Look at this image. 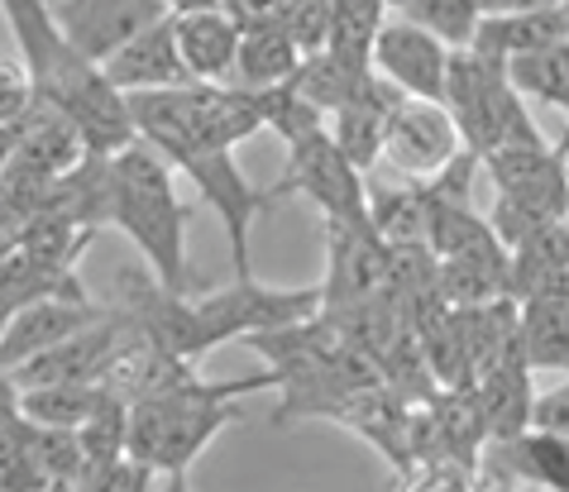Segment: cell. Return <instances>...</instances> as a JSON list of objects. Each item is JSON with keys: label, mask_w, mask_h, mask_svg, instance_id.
Segmentation results:
<instances>
[{"label": "cell", "mask_w": 569, "mask_h": 492, "mask_svg": "<svg viewBox=\"0 0 569 492\" xmlns=\"http://www.w3.org/2000/svg\"><path fill=\"white\" fill-rule=\"evenodd\" d=\"M326 292L316 288H263L254 278H234L226 292L211 297H172L144 273H124V311L139 321V330L163 344L168 354L182 363H197L207 349L226 340H259L273 330L302 325L311 315H321Z\"/></svg>", "instance_id": "1"}, {"label": "cell", "mask_w": 569, "mask_h": 492, "mask_svg": "<svg viewBox=\"0 0 569 492\" xmlns=\"http://www.w3.org/2000/svg\"><path fill=\"white\" fill-rule=\"evenodd\" d=\"M187 220L192 205H182L168 158L149 144H130L106 163V225L124 230V240L144 253L149 278L172 297H187L197 282L187 259Z\"/></svg>", "instance_id": "2"}, {"label": "cell", "mask_w": 569, "mask_h": 492, "mask_svg": "<svg viewBox=\"0 0 569 492\" xmlns=\"http://www.w3.org/2000/svg\"><path fill=\"white\" fill-rule=\"evenodd\" d=\"M130 116L139 144H149L168 168H182L187 158L211 149H240L244 139L263 130L259 91L234 82H192L178 91H144L130 97Z\"/></svg>", "instance_id": "3"}, {"label": "cell", "mask_w": 569, "mask_h": 492, "mask_svg": "<svg viewBox=\"0 0 569 492\" xmlns=\"http://www.w3.org/2000/svg\"><path fill=\"white\" fill-rule=\"evenodd\" d=\"M273 388V373H254V378H234V383H187L168 388L149 396V402L130 406V459L144 464L149 473H187L207 454V444L234 421V402L249 392Z\"/></svg>", "instance_id": "4"}, {"label": "cell", "mask_w": 569, "mask_h": 492, "mask_svg": "<svg viewBox=\"0 0 569 492\" xmlns=\"http://www.w3.org/2000/svg\"><path fill=\"white\" fill-rule=\"evenodd\" d=\"M440 106L450 110L465 153H473L479 163L498 149L546 144L527 101H521V91L512 87L508 68L493 58H483V53H473V49L450 53V77H446V97H440Z\"/></svg>", "instance_id": "5"}, {"label": "cell", "mask_w": 569, "mask_h": 492, "mask_svg": "<svg viewBox=\"0 0 569 492\" xmlns=\"http://www.w3.org/2000/svg\"><path fill=\"white\" fill-rule=\"evenodd\" d=\"M483 172L498 187L488 225L502 249H512L546 220H569V158H560L556 144L498 149L483 158Z\"/></svg>", "instance_id": "6"}, {"label": "cell", "mask_w": 569, "mask_h": 492, "mask_svg": "<svg viewBox=\"0 0 569 492\" xmlns=\"http://www.w3.org/2000/svg\"><path fill=\"white\" fill-rule=\"evenodd\" d=\"M34 97L72 120V130L87 144V158H116L139 144L130 97L110 82L101 62H87L82 53L62 49V58L34 82Z\"/></svg>", "instance_id": "7"}, {"label": "cell", "mask_w": 569, "mask_h": 492, "mask_svg": "<svg viewBox=\"0 0 569 492\" xmlns=\"http://www.w3.org/2000/svg\"><path fill=\"white\" fill-rule=\"evenodd\" d=\"M326 307L321 311H359L392 297V249L373 220H326Z\"/></svg>", "instance_id": "8"}, {"label": "cell", "mask_w": 569, "mask_h": 492, "mask_svg": "<svg viewBox=\"0 0 569 492\" xmlns=\"http://www.w3.org/2000/svg\"><path fill=\"white\" fill-rule=\"evenodd\" d=\"M178 172H187V182L197 187L201 201H207L211 211L220 215V225H226L234 278H254V249H249V234H254V220L278 201V192H273V187L259 192V187L244 178V168H240V158H234V149L197 153V158H187Z\"/></svg>", "instance_id": "9"}, {"label": "cell", "mask_w": 569, "mask_h": 492, "mask_svg": "<svg viewBox=\"0 0 569 492\" xmlns=\"http://www.w3.org/2000/svg\"><path fill=\"white\" fill-rule=\"evenodd\" d=\"M278 197L302 192L326 220H369V182L363 172L340 153V144L330 139V130L302 139L288 149V168L273 182Z\"/></svg>", "instance_id": "10"}, {"label": "cell", "mask_w": 569, "mask_h": 492, "mask_svg": "<svg viewBox=\"0 0 569 492\" xmlns=\"http://www.w3.org/2000/svg\"><path fill=\"white\" fill-rule=\"evenodd\" d=\"M168 0H62L53 6L58 34L87 62H110L124 43L139 39L158 20H168Z\"/></svg>", "instance_id": "11"}, {"label": "cell", "mask_w": 569, "mask_h": 492, "mask_svg": "<svg viewBox=\"0 0 569 492\" xmlns=\"http://www.w3.org/2000/svg\"><path fill=\"white\" fill-rule=\"evenodd\" d=\"M460 153H465V144H460V130H455L446 106L398 97L392 120H388V144H383V158L392 168L407 172V178H417V182H431Z\"/></svg>", "instance_id": "12"}, {"label": "cell", "mask_w": 569, "mask_h": 492, "mask_svg": "<svg viewBox=\"0 0 569 492\" xmlns=\"http://www.w3.org/2000/svg\"><path fill=\"white\" fill-rule=\"evenodd\" d=\"M373 72H378V82H388L398 97L440 101L446 97V77H450V49L426 34V29H417L412 20L392 14V20L378 29Z\"/></svg>", "instance_id": "13"}, {"label": "cell", "mask_w": 569, "mask_h": 492, "mask_svg": "<svg viewBox=\"0 0 569 492\" xmlns=\"http://www.w3.org/2000/svg\"><path fill=\"white\" fill-rule=\"evenodd\" d=\"M110 307H97L91 297H68V301H34V307H20L14 321L0 340V369L14 373L24 369L29 359L49 354V349L68 344L72 335H82L91 321H101Z\"/></svg>", "instance_id": "14"}, {"label": "cell", "mask_w": 569, "mask_h": 492, "mask_svg": "<svg viewBox=\"0 0 569 492\" xmlns=\"http://www.w3.org/2000/svg\"><path fill=\"white\" fill-rule=\"evenodd\" d=\"M106 77L116 82L124 97H144V91H178L192 87V72L178 53V29H172V14L158 20L153 29H144L139 39H130L124 49L101 62Z\"/></svg>", "instance_id": "15"}, {"label": "cell", "mask_w": 569, "mask_h": 492, "mask_svg": "<svg viewBox=\"0 0 569 492\" xmlns=\"http://www.w3.org/2000/svg\"><path fill=\"white\" fill-rule=\"evenodd\" d=\"M473 396H479V406H483L493 444L527 435L536 392H531V369H527V359H521V349L502 354L498 363H488V369L473 378Z\"/></svg>", "instance_id": "16"}, {"label": "cell", "mask_w": 569, "mask_h": 492, "mask_svg": "<svg viewBox=\"0 0 569 492\" xmlns=\"http://www.w3.org/2000/svg\"><path fill=\"white\" fill-rule=\"evenodd\" d=\"M569 39L565 29V14L560 6H536V10H493L488 20L479 24V34H473V53L493 58L508 68L512 58H527L536 49H546V43H560Z\"/></svg>", "instance_id": "17"}, {"label": "cell", "mask_w": 569, "mask_h": 492, "mask_svg": "<svg viewBox=\"0 0 569 492\" xmlns=\"http://www.w3.org/2000/svg\"><path fill=\"white\" fill-rule=\"evenodd\" d=\"M178 29V53L192 72V82H226L234 77L240 58V29L226 10H197V14H172Z\"/></svg>", "instance_id": "18"}, {"label": "cell", "mask_w": 569, "mask_h": 492, "mask_svg": "<svg viewBox=\"0 0 569 492\" xmlns=\"http://www.w3.org/2000/svg\"><path fill=\"white\" fill-rule=\"evenodd\" d=\"M392 106H398V91H392L388 82H373L359 101H350L345 110H336V116H330V124H326L330 139H336L340 153L350 158L359 172H369L378 158H383Z\"/></svg>", "instance_id": "19"}, {"label": "cell", "mask_w": 569, "mask_h": 492, "mask_svg": "<svg viewBox=\"0 0 569 492\" xmlns=\"http://www.w3.org/2000/svg\"><path fill=\"white\" fill-rule=\"evenodd\" d=\"M517 344L531 373H569V297L517 301Z\"/></svg>", "instance_id": "20"}, {"label": "cell", "mask_w": 569, "mask_h": 492, "mask_svg": "<svg viewBox=\"0 0 569 492\" xmlns=\"http://www.w3.org/2000/svg\"><path fill=\"white\" fill-rule=\"evenodd\" d=\"M0 297L20 311V307H34V301L87 297V288H82V278H77V268L49 263V259H39V253L14 244L6 259H0Z\"/></svg>", "instance_id": "21"}, {"label": "cell", "mask_w": 569, "mask_h": 492, "mask_svg": "<svg viewBox=\"0 0 569 492\" xmlns=\"http://www.w3.org/2000/svg\"><path fill=\"white\" fill-rule=\"evenodd\" d=\"M373 82H378V72L350 68V62L336 58V53H307L302 68H297V77H292V87L302 91L326 120L336 116V110H345L350 101H359Z\"/></svg>", "instance_id": "22"}, {"label": "cell", "mask_w": 569, "mask_h": 492, "mask_svg": "<svg viewBox=\"0 0 569 492\" xmlns=\"http://www.w3.org/2000/svg\"><path fill=\"white\" fill-rule=\"evenodd\" d=\"M302 68V49L282 34V29H259V34H240V58H234V87L268 91L292 82Z\"/></svg>", "instance_id": "23"}, {"label": "cell", "mask_w": 569, "mask_h": 492, "mask_svg": "<svg viewBox=\"0 0 569 492\" xmlns=\"http://www.w3.org/2000/svg\"><path fill=\"white\" fill-rule=\"evenodd\" d=\"M106 402L101 383H53V388H29L20 396V416L43 425V431H82Z\"/></svg>", "instance_id": "24"}, {"label": "cell", "mask_w": 569, "mask_h": 492, "mask_svg": "<svg viewBox=\"0 0 569 492\" xmlns=\"http://www.w3.org/2000/svg\"><path fill=\"white\" fill-rule=\"evenodd\" d=\"M488 10H493V0H407L398 14L440 39L450 53H465L473 49V34L488 20Z\"/></svg>", "instance_id": "25"}, {"label": "cell", "mask_w": 569, "mask_h": 492, "mask_svg": "<svg viewBox=\"0 0 569 492\" xmlns=\"http://www.w3.org/2000/svg\"><path fill=\"white\" fill-rule=\"evenodd\" d=\"M508 77L521 91V101H536L569 116V39L546 43V49H536L527 58H512Z\"/></svg>", "instance_id": "26"}, {"label": "cell", "mask_w": 569, "mask_h": 492, "mask_svg": "<svg viewBox=\"0 0 569 492\" xmlns=\"http://www.w3.org/2000/svg\"><path fill=\"white\" fill-rule=\"evenodd\" d=\"M498 454L508 459V469L521 483L546 488V492H569V444L565 440L527 431V435H517L508 444H498Z\"/></svg>", "instance_id": "27"}, {"label": "cell", "mask_w": 569, "mask_h": 492, "mask_svg": "<svg viewBox=\"0 0 569 492\" xmlns=\"http://www.w3.org/2000/svg\"><path fill=\"white\" fill-rule=\"evenodd\" d=\"M388 24V6L383 0H336V29H330V49L345 58L350 68L373 72V43L378 29Z\"/></svg>", "instance_id": "28"}, {"label": "cell", "mask_w": 569, "mask_h": 492, "mask_svg": "<svg viewBox=\"0 0 569 492\" xmlns=\"http://www.w3.org/2000/svg\"><path fill=\"white\" fill-rule=\"evenodd\" d=\"M49 473H43L39 454V425L34 421H10L0 425V492H43Z\"/></svg>", "instance_id": "29"}, {"label": "cell", "mask_w": 569, "mask_h": 492, "mask_svg": "<svg viewBox=\"0 0 569 492\" xmlns=\"http://www.w3.org/2000/svg\"><path fill=\"white\" fill-rule=\"evenodd\" d=\"M259 106H263V130H273L288 149H292V144H302V139H311V134H321L326 124H330L321 110H316L292 82L259 91Z\"/></svg>", "instance_id": "30"}, {"label": "cell", "mask_w": 569, "mask_h": 492, "mask_svg": "<svg viewBox=\"0 0 569 492\" xmlns=\"http://www.w3.org/2000/svg\"><path fill=\"white\" fill-rule=\"evenodd\" d=\"M330 29H336V0H288L282 34L302 49V58L330 49Z\"/></svg>", "instance_id": "31"}, {"label": "cell", "mask_w": 569, "mask_h": 492, "mask_svg": "<svg viewBox=\"0 0 569 492\" xmlns=\"http://www.w3.org/2000/svg\"><path fill=\"white\" fill-rule=\"evenodd\" d=\"M527 431L569 444V378H565V383H556V388H546V392H536Z\"/></svg>", "instance_id": "32"}, {"label": "cell", "mask_w": 569, "mask_h": 492, "mask_svg": "<svg viewBox=\"0 0 569 492\" xmlns=\"http://www.w3.org/2000/svg\"><path fill=\"white\" fill-rule=\"evenodd\" d=\"M220 10L230 14L240 34H259V29H282L288 0H220Z\"/></svg>", "instance_id": "33"}, {"label": "cell", "mask_w": 569, "mask_h": 492, "mask_svg": "<svg viewBox=\"0 0 569 492\" xmlns=\"http://www.w3.org/2000/svg\"><path fill=\"white\" fill-rule=\"evenodd\" d=\"M402 492H479V483H473V473L460 464H417L407 473Z\"/></svg>", "instance_id": "34"}, {"label": "cell", "mask_w": 569, "mask_h": 492, "mask_svg": "<svg viewBox=\"0 0 569 492\" xmlns=\"http://www.w3.org/2000/svg\"><path fill=\"white\" fill-rule=\"evenodd\" d=\"M20 383H14V378L0 369V425H10V421H20Z\"/></svg>", "instance_id": "35"}, {"label": "cell", "mask_w": 569, "mask_h": 492, "mask_svg": "<svg viewBox=\"0 0 569 492\" xmlns=\"http://www.w3.org/2000/svg\"><path fill=\"white\" fill-rule=\"evenodd\" d=\"M172 14H197V10H220V0H168Z\"/></svg>", "instance_id": "36"}, {"label": "cell", "mask_w": 569, "mask_h": 492, "mask_svg": "<svg viewBox=\"0 0 569 492\" xmlns=\"http://www.w3.org/2000/svg\"><path fill=\"white\" fill-rule=\"evenodd\" d=\"M536 6H560V0H493V10H536Z\"/></svg>", "instance_id": "37"}, {"label": "cell", "mask_w": 569, "mask_h": 492, "mask_svg": "<svg viewBox=\"0 0 569 492\" xmlns=\"http://www.w3.org/2000/svg\"><path fill=\"white\" fill-rule=\"evenodd\" d=\"M153 492H192V488H187V473H168V479L158 483Z\"/></svg>", "instance_id": "38"}, {"label": "cell", "mask_w": 569, "mask_h": 492, "mask_svg": "<svg viewBox=\"0 0 569 492\" xmlns=\"http://www.w3.org/2000/svg\"><path fill=\"white\" fill-rule=\"evenodd\" d=\"M10 321H14V307L6 297H0V340H6V330H10Z\"/></svg>", "instance_id": "39"}, {"label": "cell", "mask_w": 569, "mask_h": 492, "mask_svg": "<svg viewBox=\"0 0 569 492\" xmlns=\"http://www.w3.org/2000/svg\"><path fill=\"white\" fill-rule=\"evenodd\" d=\"M556 153H560V158H569V124H565V134L556 139Z\"/></svg>", "instance_id": "40"}, {"label": "cell", "mask_w": 569, "mask_h": 492, "mask_svg": "<svg viewBox=\"0 0 569 492\" xmlns=\"http://www.w3.org/2000/svg\"><path fill=\"white\" fill-rule=\"evenodd\" d=\"M508 492H546V488H531V483H517V488H508Z\"/></svg>", "instance_id": "41"}, {"label": "cell", "mask_w": 569, "mask_h": 492, "mask_svg": "<svg viewBox=\"0 0 569 492\" xmlns=\"http://www.w3.org/2000/svg\"><path fill=\"white\" fill-rule=\"evenodd\" d=\"M383 6H388V10H402V6H407V0H383Z\"/></svg>", "instance_id": "42"}, {"label": "cell", "mask_w": 569, "mask_h": 492, "mask_svg": "<svg viewBox=\"0 0 569 492\" xmlns=\"http://www.w3.org/2000/svg\"><path fill=\"white\" fill-rule=\"evenodd\" d=\"M560 14H565V29H569V0H560Z\"/></svg>", "instance_id": "43"}]
</instances>
